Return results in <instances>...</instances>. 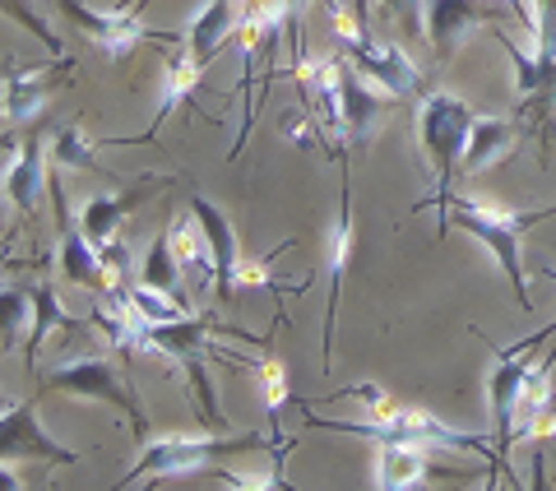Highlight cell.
I'll list each match as a JSON object with an SVG mask.
<instances>
[{
    "label": "cell",
    "instance_id": "obj_19",
    "mask_svg": "<svg viewBox=\"0 0 556 491\" xmlns=\"http://www.w3.org/2000/svg\"><path fill=\"white\" fill-rule=\"evenodd\" d=\"M172 232V246H177V260H181V269L186 278L195 284V292H214V251H208V237H204V227L195 214H186L167 227Z\"/></svg>",
    "mask_w": 556,
    "mask_h": 491
},
{
    "label": "cell",
    "instance_id": "obj_27",
    "mask_svg": "<svg viewBox=\"0 0 556 491\" xmlns=\"http://www.w3.org/2000/svg\"><path fill=\"white\" fill-rule=\"evenodd\" d=\"M5 14H10V20H20V24L33 33V38H38V42L51 51V56H61V38H56V33L47 28V20H42V14L33 10V0H5Z\"/></svg>",
    "mask_w": 556,
    "mask_h": 491
},
{
    "label": "cell",
    "instance_id": "obj_10",
    "mask_svg": "<svg viewBox=\"0 0 556 491\" xmlns=\"http://www.w3.org/2000/svg\"><path fill=\"white\" fill-rule=\"evenodd\" d=\"M529 357L525 348H506L496 362L492 380H486V413H492V431L501 436V459L515 441V413H519V394H525V380H529Z\"/></svg>",
    "mask_w": 556,
    "mask_h": 491
},
{
    "label": "cell",
    "instance_id": "obj_5",
    "mask_svg": "<svg viewBox=\"0 0 556 491\" xmlns=\"http://www.w3.org/2000/svg\"><path fill=\"white\" fill-rule=\"evenodd\" d=\"M214 329H218V320H195V315H186V320H177V325H153V343H159V353H172L181 362V372L190 376V394H195L204 423L223 427L214 380H208V372H204V357H228V353H218V348H208V335H214Z\"/></svg>",
    "mask_w": 556,
    "mask_h": 491
},
{
    "label": "cell",
    "instance_id": "obj_25",
    "mask_svg": "<svg viewBox=\"0 0 556 491\" xmlns=\"http://www.w3.org/2000/svg\"><path fill=\"white\" fill-rule=\"evenodd\" d=\"M126 297H130V306L144 315L149 325H177V320H186L181 297H172V292H159V288H149V284H130Z\"/></svg>",
    "mask_w": 556,
    "mask_h": 491
},
{
    "label": "cell",
    "instance_id": "obj_26",
    "mask_svg": "<svg viewBox=\"0 0 556 491\" xmlns=\"http://www.w3.org/2000/svg\"><path fill=\"white\" fill-rule=\"evenodd\" d=\"M0 329H5V353H14L24 329H33V288H20V284H5L0 288Z\"/></svg>",
    "mask_w": 556,
    "mask_h": 491
},
{
    "label": "cell",
    "instance_id": "obj_12",
    "mask_svg": "<svg viewBox=\"0 0 556 491\" xmlns=\"http://www.w3.org/2000/svg\"><path fill=\"white\" fill-rule=\"evenodd\" d=\"M348 260H353V196H339V218L329 232V306H325V366H329V348H334V320H339V297H343V278H348Z\"/></svg>",
    "mask_w": 556,
    "mask_h": 491
},
{
    "label": "cell",
    "instance_id": "obj_4",
    "mask_svg": "<svg viewBox=\"0 0 556 491\" xmlns=\"http://www.w3.org/2000/svg\"><path fill=\"white\" fill-rule=\"evenodd\" d=\"M362 24H367L362 14H348V10H339V5H334V33H339L343 47H348V61H353V65L362 70V75H367V79L376 84L380 93H390V102L408 98V93L417 89V65H413L399 47L376 42Z\"/></svg>",
    "mask_w": 556,
    "mask_h": 491
},
{
    "label": "cell",
    "instance_id": "obj_24",
    "mask_svg": "<svg viewBox=\"0 0 556 491\" xmlns=\"http://www.w3.org/2000/svg\"><path fill=\"white\" fill-rule=\"evenodd\" d=\"M51 167H75V172H102L98 153L89 144V135L79 126H61L56 139H51Z\"/></svg>",
    "mask_w": 556,
    "mask_h": 491
},
{
    "label": "cell",
    "instance_id": "obj_15",
    "mask_svg": "<svg viewBox=\"0 0 556 491\" xmlns=\"http://www.w3.org/2000/svg\"><path fill=\"white\" fill-rule=\"evenodd\" d=\"M237 38V0H204L200 14L186 28V47L204 70L214 65V56L223 51V42Z\"/></svg>",
    "mask_w": 556,
    "mask_h": 491
},
{
    "label": "cell",
    "instance_id": "obj_30",
    "mask_svg": "<svg viewBox=\"0 0 556 491\" xmlns=\"http://www.w3.org/2000/svg\"><path fill=\"white\" fill-rule=\"evenodd\" d=\"M552 339H556V325H552Z\"/></svg>",
    "mask_w": 556,
    "mask_h": 491
},
{
    "label": "cell",
    "instance_id": "obj_14",
    "mask_svg": "<svg viewBox=\"0 0 556 491\" xmlns=\"http://www.w3.org/2000/svg\"><path fill=\"white\" fill-rule=\"evenodd\" d=\"M70 61L42 65V70H5V121L10 126H28L33 116L42 112V102L56 89V70H65Z\"/></svg>",
    "mask_w": 556,
    "mask_h": 491
},
{
    "label": "cell",
    "instance_id": "obj_1",
    "mask_svg": "<svg viewBox=\"0 0 556 491\" xmlns=\"http://www.w3.org/2000/svg\"><path fill=\"white\" fill-rule=\"evenodd\" d=\"M473 121H478V112L455 93H427L417 102V149H422V158L431 163V177H437L431 200H422L417 209H437L441 232H445V209L455 200V181H459V167H464V149H468V135H473Z\"/></svg>",
    "mask_w": 556,
    "mask_h": 491
},
{
    "label": "cell",
    "instance_id": "obj_11",
    "mask_svg": "<svg viewBox=\"0 0 556 491\" xmlns=\"http://www.w3.org/2000/svg\"><path fill=\"white\" fill-rule=\"evenodd\" d=\"M190 214L200 218L204 237H208V251H214V302L228 306L232 297H237V265H241L237 232H232L228 214H223L214 200H204V196H190Z\"/></svg>",
    "mask_w": 556,
    "mask_h": 491
},
{
    "label": "cell",
    "instance_id": "obj_8",
    "mask_svg": "<svg viewBox=\"0 0 556 491\" xmlns=\"http://www.w3.org/2000/svg\"><path fill=\"white\" fill-rule=\"evenodd\" d=\"M56 5L65 14V24H75L84 38H93L112 61L130 56V51L149 38V28L135 10H93V5H84V0H56Z\"/></svg>",
    "mask_w": 556,
    "mask_h": 491
},
{
    "label": "cell",
    "instance_id": "obj_16",
    "mask_svg": "<svg viewBox=\"0 0 556 491\" xmlns=\"http://www.w3.org/2000/svg\"><path fill=\"white\" fill-rule=\"evenodd\" d=\"M149 196H153V186H139L130 196H89L79 204V232L89 237L98 251H108V246H116V232H121V223H126V214Z\"/></svg>",
    "mask_w": 556,
    "mask_h": 491
},
{
    "label": "cell",
    "instance_id": "obj_17",
    "mask_svg": "<svg viewBox=\"0 0 556 491\" xmlns=\"http://www.w3.org/2000/svg\"><path fill=\"white\" fill-rule=\"evenodd\" d=\"M427 445L422 441H380L376 450V487L380 491H408L427 478Z\"/></svg>",
    "mask_w": 556,
    "mask_h": 491
},
{
    "label": "cell",
    "instance_id": "obj_28",
    "mask_svg": "<svg viewBox=\"0 0 556 491\" xmlns=\"http://www.w3.org/2000/svg\"><path fill=\"white\" fill-rule=\"evenodd\" d=\"M422 5L427 0H380V10L394 14L399 24H404L408 33H417V38H427V24H422Z\"/></svg>",
    "mask_w": 556,
    "mask_h": 491
},
{
    "label": "cell",
    "instance_id": "obj_29",
    "mask_svg": "<svg viewBox=\"0 0 556 491\" xmlns=\"http://www.w3.org/2000/svg\"><path fill=\"white\" fill-rule=\"evenodd\" d=\"M260 376H265L269 413H278V403H283V399H288V380H283V366H278V357H265V362H260Z\"/></svg>",
    "mask_w": 556,
    "mask_h": 491
},
{
    "label": "cell",
    "instance_id": "obj_22",
    "mask_svg": "<svg viewBox=\"0 0 556 491\" xmlns=\"http://www.w3.org/2000/svg\"><path fill=\"white\" fill-rule=\"evenodd\" d=\"M51 329H75L65 302L56 297V278H47V284L33 288V329H28V357H24L28 366L38 362V353H42V343H47Z\"/></svg>",
    "mask_w": 556,
    "mask_h": 491
},
{
    "label": "cell",
    "instance_id": "obj_3",
    "mask_svg": "<svg viewBox=\"0 0 556 491\" xmlns=\"http://www.w3.org/2000/svg\"><path fill=\"white\" fill-rule=\"evenodd\" d=\"M260 436H214V431H172L163 441H149L144 454L135 459V468L121 478V487H139V482H167V478H186V473H214L228 454L241 450H260Z\"/></svg>",
    "mask_w": 556,
    "mask_h": 491
},
{
    "label": "cell",
    "instance_id": "obj_13",
    "mask_svg": "<svg viewBox=\"0 0 556 491\" xmlns=\"http://www.w3.org/2000/svg\"><path fill=\"white\" fill-rule=\"evenodd\" d=\"M42 135H28L20 149L10 144V158H5V200L20 209V214H38V196H42Z\"/></svg>",
    "mask_w": 556,
    "mask_h": 491
},
{
    "label": "cell",
    "instance_id": "obj_2",
    "mask_svg": "<svg viewBox=\"0 0 556 491\" xmlns=\"http://www.w3.org/2000/svg\"><path fill=\"white\" fill-rule=\"evenodd\" d=\"M450 209H455V227L473 237L478 246H486V255H492L501 265V274H506L515 302L529 311L533 302H529V284H525V260H519V237H525L538 218L556 214V209H529V214H515V209L482 204L473 196H459V190H455V200H450Z\"/></svg>",
    "mask_w": 556,
    "mask_h": 491
},
{
    "label": "cell",
    "instance_id": "obj_9",
    "mask_svg": "<svg viewBox=\"0 0 556 491\" xmlns=\"http://www.w3.org/2000/svg\"><path fill=\"white\" fill-rule=\"evenodd\" d=\"M492 20L482 0H427L422 5V24H427V42L437 51V61H455V51L473 38V33Z\"/></svg>",
    "mask_w": 556,
    "mask_h": 491
},
{
    "label": "cell",
    "instance_id": "obj_7",
    "mask_svg": "<svg viewBox=\"0 0 556 491\" xmlns=\"http://www.w3.org/2000/svg\"><path fill=\"white\" fill-rule=\"evenodd\" d=\"M0 459H5V468H14V464H33V459L38 464H79L84 454L51 441L38 423V399H24V403H5V413H0Z\"/></svg>",
    "mask_w": 556,
    "mask_h": 491
},
{
    "label": "cell",
    "instance_id": "obj_23",
    "mask_svg": "<svg viewBox=\"0 0 556 491\" xmlns=\"http://www.w3.org/2000/svg\"><path fill=\"white\" fill-rule=\"evenodd\" d=\"M181 278H186V269H181V260H177V246H172V232L153 237L149 251H144V265H139V284L181 297Z\"/></svg>",
    "mask_w": 556,
    "mask_h": 491
},
{
    "label": "cell",
    "instance_id": "obj_18",
    "mask_svg": "<svg viewBox=\"0 0 556 491\" xmlns=\"http://www.w3.org/2000/svg\"><path fill=\"white\" fill-rule=\"evenodd\" d=\"M380 108H386V98H376V89L367 84V75H362L357 65H343V89H339V130L348 139H367L371 121L380 116Z\"/></svg>",
    "mask_w": 556,
    "mask_h": 491
},
{
    "label": "cell",
    "instance_id": "obj_21",
    "mask_svg": "<svg viewBox=\"0 0 556 491\" xmlns=\"http://www.w3.org/2000/svg\"><path fill=\"white\" fill-rule=\"evenodd\" d=\"M200 79H204V65H200L195 56H190V47L172 51V56H167V65H163V102H159V116H153V126H159V121H163L167 112L186 108V102L195 98Z\"/></svg>",
    "mask_w": 556,
    "mask_h": 491
},
{
    "label": "cell",
    "instance_id": "obj_20",
    "mask_svg": "<svg viewBox=\"0 0 556 491\" xmlns=\"http://www.w3.org/2000/svg\"><path fill=\"white\" fill-rule=\"evenodd\" d=\"M515 139H519L515 121L478 116V121H473V135H468V149H464V172H482V167L501 163V158H510Z\"/></svg>",
    "mask_w": 556,
    "mask_h": 491
},
{
    "label": "cell",
    "instance_id": "obj_6",
    "mask_svg": "<svg viewBox=\"0 0 556 491\" xmlns=\"http://www.w3.org/2000/svg\"><path fill=\"white\" fill-rule=\"evenodd\" d=\"M47 390H61V394H75V399H93V403H112V408H121L130 417L135 436L149 431V417L144 408H139L135 390H126V380L116 376V366L108 357H75L56 366V372L47 376Z\"/></svg>",
    "mask_w": 556,
    "mask_h": 491
}]
</instances>
